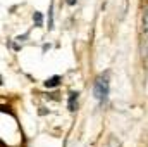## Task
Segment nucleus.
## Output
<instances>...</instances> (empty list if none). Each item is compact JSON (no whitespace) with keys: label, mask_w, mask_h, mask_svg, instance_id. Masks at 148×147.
Wrapping results in <instances>:
<instances>
[{"label":"nucleus","mask_w":148,"mask_h":147,"mask_svg":"<svg viewBox=\"0 0 148 147\" xmlns=\"http://www.w3.org/2000/svg\"><path fill=\"white\" fill-rule=\"evenodd\" d=\"M33 21L36 23V26H41V24H43V16H41L40 12H35V16H33Z\"/></svg>","instance_id":"obj_3"},{"label":"nucleus","mask_w":148,"mask_h":147,"mask_svg":"<svg viewBox=\"0 0 148 147\" xmlns=\"http://www.w3.org/2000/svg\"><path fill=\"white\" fill-rule=\"evenodd\" d=\"M74 2H76V0H67V3H69V5H73Z\"/></svg>","instance_id":"obj_5"},{"label":"nucleus","mask_w":148,"mask_h":147,"mask_svg":"<svg viewBox=\"0 0 148 147\" xmlns=\"http://www.w3.org/2000/svg\"><path fill=\"white\" fill-rule=\"evenodd\" d=\"M93 94H95V97H97L100 102H103V101L107 99V94H109V83H107L105 78H98V80L95 81Z\"/></svg>","instance_id":"obj_1"},{"label":"nucleus","mask_w":148,"mask_h":147,"mask_svg":"<svg viewBox=\"0 0 148 147\" xmlns=\"http://www.w3.org/2000/svg\"><path fill=\"white\" fill-rule=\"evenodd\" d=\"M74 101H77V94H71V99H69V109L74 111Z\"/></svg>","instance_id":"obj_4"},{"label":"nucleus","mask_w":148,"mask_h":147,"mask_svg":"<svg viewBox=\"0 0 148 147\" xmlns=\"http://www.w3.org/2000/svg\"><path fill=\"white\" fill-rule=\"evenodd\" d=\"M59 81H60V76H52L50 80L45 81V87H48V88H50V87H57Z\"/></svg>","instance_id":"obj_2"}]
</instances>
